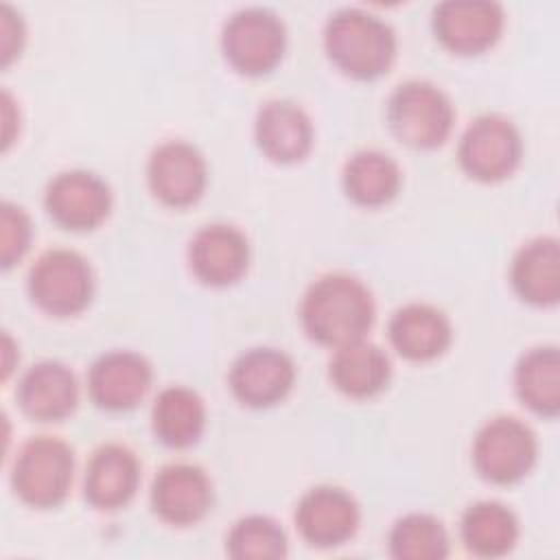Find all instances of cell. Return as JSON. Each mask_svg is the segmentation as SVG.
Listing matches in <instances>:
<instances>
[{"label":"cell","mask_w":560,"mask_h":560,"mask_svg":"<svg viewBox=\"0 0 560 560\" xmlns=\"http://www.w3.org/2000/svg\"><path fill=\"white\" fill-rule=\"evenodd\" d=\"M374 298L354 276L326 273L302 295L300 319L306 335L330 348L363 339L374 324Z\"/></svg>","instance_id":"1"},{"label":"cell","mask_w":560,"mask_h":560,"mask_svg":"<svg viewBox=\"0 0 560 560\" xmlns=\"http://www.w3.org/2000/svg\"><path fill=\"white\" fill-rule=\"evenodd\" d=\"M328 59L352 79H376L389 70L396 57L394 28L376 13L343 7L324 26Z\"/></svg>","instance_id":"2"},{"label":"cell","mask_w":560,"mask_h":560,"mask_svg":"<svg viewBox=\"0 0 560 560\" xmlns=\"http://www.w3.org/2000/svg\"><path fill=\"white\" fill-rule=\"evenodd\" d=\"M74 477L70 444L52 435H37L22 444L11 472L15 494L31 508L48 510L63 503Z\"/></svg>","instance_id":"3"},{"label":"cell","mask_w":560,"mask_h":560,"mask_svg":"<svg viewBox=\"0 0 560 560\" xmlns=\"http://www.w3.org/2000/svg\"><path fill=\"white\" fill-rule=\"evenodd\" d=\"M387 122L392 133L407 147H440L455 122L451 98L429 81H405L387 101Z\"/></svg>","instance_id":"4"},{"label":"cell","mask_w":560,"mask_h":560,"mask_svg":"<svg viewBox=\"0 0 560 560\" xmlns=\"http://www.w3.org/2000/svg\"><path fill=\"white\" fill-rule=\"evenodd\" d=\"M287 48V28L278 13L265 7L234 11L221 28V50L228 63L247 77L271 72Z\"/></svg>","instance_id":"5"},{"label":"cell","mask_w":560,"mask_h":560,"mask_svg":"<svg viewBox=\"0 0 560 560\" xmlns=\"http://www.w3.org/2000/svg\"><path fill=\"white\" fill-rule=\"evenodd\" d=\"M28 293L31 300L50 315H77L94 295L92 267L74 249H48L28 271Z\"/></svg>","instance_id":"6"},{"label":"cell","mask_w":560,"mask_h":560,"mask_svg":"<svg viewBox=\"0 0 560 560\" xmlns=\"http://www.w3.org/2000/svg\"><path fill=\"white\" fill-rule=\"evenodd\" d=\"M536 457V433L514 416L490 418L472 440V464L490 483L521 481L534 468Z\"/></svg>","instance_id":"7"},{"label":"cell","mask_w":560,"mask_h":560,"mask_svg":"<svg viewBox=\"0 0 560 560\" xmlns=\"http://www.w3.org/2000/svg\"><path fill=\"white\" fill-rule=\"evenodd\" d=\"M523 155L516 125L501 114L475 118L459 138L457 160L464 173L477 182H501L512 175Z\"/></svg>","instance_id":"8"},{"label":"cell","mask_w":560,"mask_h":560,"mask_svg":"<svg viewBox=\"0 0 560 560\" xmlns=\"http://www.w3.org/2000/svg\"><path fill=\"white\" fill-rule=\"evenodd\" d=\"M503 24V7L490 0H446L435 4L431 15L438 42L457 55H479L492 48Z\"/></svg>","instance_id":"9"},{"label":"cell","mask_w":560,"mask_h":560,"mask_svg":"<svg viewBox=\"0 0 560 560\" xmlns=\"http://www.w3.org/2000/svg\"><path fill=\"white\" fill-rule=\"evenodd\" d=\"M147 182L162 203L171 208L192 206L208 184L206 158L190 142L166 140L149 155Z\"/></svg>","instance_id":"10"},{"label":"cell","mask_w":560,"mask_h":560,"mask_svg":"<svg viewBox=\"0 0 560 560\" xmlns=\"http://www.w3.org/2000/svg\"><path fill=\"white\" fill-rule=\"evenodd\" d=\"M44 206L55 223L83 232L101 225L112 210V192L103 177L92 171H63L50 179Z\"/></svg>","instance_id":"11"},{"label":"cell","mask_w":560,"mask_h":560,"mask_svg":"<svg viewBox=\"0 0 560 560\" xmlns=\"http://www.w3.org/2000/svg\"><path fill=\"white\" fill-rule=\"evenodd\" d=\"M238 402L260 409L287 398L295 383L291 357L278 348H252L236 357L228 376Z\"/></svg>","instance_id":"12"},{"label":"cell","mask_w":560,"mask_h":560,"mask_svg":"<svg viewBox=\"0 0 560 560\" xmlns=\"http://www.w3.org/2000/svg\"><path fill=\"white\" fill-rule=\"evenodd\" d=\"M295 525L308 545L319 549L339 547L359 527V505L343 488L315 486L298 501Z\"/></svg>","instance_id":"13"},{"label":"cell","mask_w":560,"mask_h":560,"mask_svg":"<svg viewBox=\"0 0 560 560\" xmlns=\"http://www.w3.org/2000/svg\"><path fill=\"white\" fill-rule=\"evenodd\" d=\"M188 265L195 278L208 287L234 284L247 271L249 243L234 225H203L188 243Z\"/></svg>","instance_id":"14"},{"label":"cell","mask_w":560,"mask_h":560,"mask_svg":"<svg viewBox=\"0 0 560 560\" xmlns=\"http://www.w3.org/2000/svg\"><path fill=\"white\" fill-rule=\"evenodd\" d=\"M151 378V363L142 354L131 350H112L92 363L88 392L101 409L127 411L147 396Z\"/></svg>","instance_id":"15"},{"label":"cell","mask_w":560,"mask_h":560,"mask_svg":"<svg viewBox=\"0 0 560 560\" xmlns=\"http://www.w3.org/2000/svg\"><path fill=\"white\" fill-rule=\"evenodd\" d=\"M212 505V483L195 464H168L151 483V508L168 525H195Z\"/></svg>","instance_id":"16"},{"label":"cell","mask_w":560,"mask_h":560,"mask_svg":"<svg viewBox=\"0 0 560 560\" xmlns=\"http://www.w3.org/2000/svg\"><path fill=\"white\" fill-rule=\"evenodd\" d=\"M258 149L273 162L293 164L308 155L313 147V122L293 101H267L254 120Z\"/></svg>","instance_id":"17"},{"label":"cell","mask_w":560,"mask_h":560,"mask_svg":"<svg viewBox=\"0 0 560 560\" xmlns=\"http://www.w3.org/2000/svg\"><path fill=\"white\" fill-rule=\"evenodd\" d=\"M15 396L28 418L59 422L77 409L79 385L68 365L59 361H39L22 374Z\"/></svg>","instance_id":"18"},{"label":"cell","mask_w":560,"mask_h":560,"mask_svg":"<svg viewBox=\"0 0 560 560\" xmlns=\"http://www.w3.org/2000/svg\"><path fill=\"white\" fill-rule=\"evenodd\" d=\"M394 350L409 361H431L446 352L453 326L444 311L433 304L411 302L394 311L387 326Z\"/></svg>","instance_id":"19"},{"label":"cell","mask_w":560,"mask_h":560,"mask_svg":"<svg viewBox=\"0 0 560 560\" xmlns=\"http://www.w3.org/2000/svg\"><path fill=\"white\" fill-rule=\"evenodd\" d=\"M140 483V464L133 451L122 444L98 446L83 479V494L96 510H118L127 505Z\"/></svg>","instance_id":"20"},{"label":"cell","mask_w":560,"mask_h":560,"mask_svg":"<svg viewBox=\"0 0 560 560\" xmlns=\"http://www.w3.org/2000/svg\"><path fill=\"white\" fill-rule=\"evenodd\" d=\"M510 280L518 298L534 306H553L560 298V245L553 236L527 241L512 258Z\"/></svg>","instance_id":"21"},{"label":"cell","mask_w":560,"mask_h":560,"mask_svg":"<svg viewBox=\"0 0 560 560\" xmlns=\"http://www.w3.org/2000/svg\"><path fill=\"white\" fill-rule=\"evenodd\" d=\"M328 376L341 394L350 398H370L387 387L392 368L387 354L363 337L335 348L328 363Z\"/></svg>","instance_id":"22"},{"label":"cell","mask_w":560,"mask_h":560,"mask_svg":"<svg viewBox=\"0 0 560 560\" xmlns=\"http://www.w3.org/2000/svg\"><path fill=\"white\" fill-rule=\"evenodd\" d=\"M206 427V405L201 396L184 385L164 387L151 407V429L171 448L195 444Z\"/></svg>","instance_id":"23"},{"label":"cell","mask_w":560,"mask_h":560,"mask_svg":"<svg viewBox=\"0 0 560 560\" xmlns=\"http://www.w3.org/2000/svg\"><path fill=\"white\" fill-rule=\"evenodd\" d=\"M346 195L365 208L389 203L402 184V173L396 160L378 149L357 151L343 166Z\"/></svg>","instance_id":"24"},{"label":"cell","mask_w":560,"mask_h":560,"mask_svg":"<svg viewBox=\"0 0 560 560\" xmlns=\"http://www.w3.org/2000/svg\"><path fill=\"white\" fill-rule=\"evenodd\" d=\"M514 389L521 402L538 416L560 411V354L556 346L527 350L514 368Z\"/></svg>","instance_id":"25"},{"label":"cell","mask_w":560,"mask_h":560,"mask_svg":"<svg viewBox=\"0 0 560 560\" xmlns=\"http://www.w3.org/2000/svg\"><path fill=\"white\" fill-rule=\"evenodd\" d=\"M459 532L468 551L481 558H499L516 545L518 521L514 512L499 501H477L462 514Z\"/></svg>","instance_id":"26"},{"label":"cell","mask_w":560,"mask_h":560,"mask_svg":"<svg viewBox=\"0 0 560 560\" xmlns=\"http://www.w3.org/2000/svg\"><path fill=\"white\" fill-rule=\"evenodd\" d=\"M387 545L398 560H442L448 556V534L442 521L422 512L398 518L389 529Z\"/></svg>","instance_id":"27"},{"label":"cell","mask_w":560,"mask_h":560,"mask_svg":"<svg viewBox=\"0 0 560 560\" xmlns=\"http://www.w3.org/2000/svg\"><path fill=\"white\" fill-rule=\"evenodd\" d=\"M225 549L236 560L284 558L289 540L284 529L269 516L249 514L234 523L228 534Z\"/></svg>","instance_id":"28"},{"label":"cell","mask_w":560,"mask_h":560,"mask_svg":"<svg viewBox=\"0 0 560 560\" xmlns=\"http://www.w3.org/2000/svg\"><path fill=\"white\" fill-rule=\"evenodd\" d=\"M33 225L24 208L4 201L0 208V260L2 267H13L31 247Z\"/></svg>","instance_id":"29"},{"label":"cell","mask_w":560,"mask_h":560,"mask_svg":"<svg viewBox=\"0 0 560 560\" xmlns=\"http://www.w3.org/2000/svg\"><path fill=\"white\" fill-rule=\"evenodd\" d=\"M0 33H2V63L9 66V61L20 55L24 44V22L20 13H15L9 4H2L0 9Z\"/></svg>","instance_id":"30"}]
</instances>
